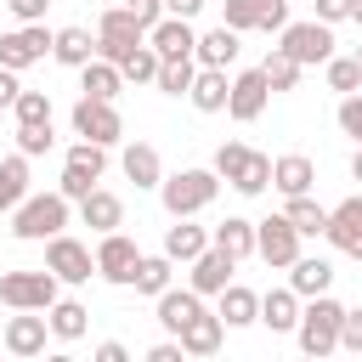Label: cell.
<instances>
[{
	"label": "cell",
	"instance_id": "1",
	"mask_svg": "<svg viewBox=\"0 0 362 362\" xmlns=\"http://www.w3.org/2000/svg\"><path fill=\"white\" fill-rule=\"evenodd\" d=\"M68 226V198L62 192H28L17 209H11V238L17 243H45Z\"/></svg>",
	"mask_w": 362,
	"mask_h": 362
},
{
	"label": "cell",
	"instance_id": "2",
	"mask_svg": "<svg viewBox=\"0 0 362 362\" xmlns=\"http://www.w3.org/2000/svg\"><path fill=\"white\" fill-rule=\"evenodd\" d=\"M215 192H221V175L215 170H175V175L158 181V198H164V215L170 221L175 215H204L215 204Z\"/></svg>",
	"mask_w": 362,
	"mask_h": 362
},
{
	"label": "cell",
	"instance_id": "3",
	"mask_svg": "<svg viewBox=\"0 0 362 362\" xmlns=\"http://www.w3.org/2000/svg\"><path fill=\"white\" fill-rule=\"evenodd\" d=\"M339 317H345V305H339V300L311 294V300L300 305V322H294L300 351H305V356H334V351H339Z\"/></svg>",
	"mask_w": 362,
	"mask_h": 362
},
{
	"label": "cell",
	"instance_id": "4",
	"mask_svg": "<svg viewBox=\"0 0 362 362\" xmlns=\"http://www.w3.org/2000/svg\"><path fill=\"white\" fill-rule=\"evenodd\" d=\"M102 170H107V147H96V141H74L68 147V158H62V181H57V192L68 198V204H79L96 181H102Z\"/></svg>",
	"mask_w": 362,
	"mask_h": 362
},
{
	"label": "cell",
	"instance_id": "5",
	"mask_svg": "<svg viewBox=\"0 0 362 362\" xmlns=\"http://www.w3.org/2000/svg\"><path fill=\"white\" fill-rule=\"evenodd\" d=\"M57 272H6L0 277V305H11V311H45L51 300H57Z\"/></svg>",
	"mask_w": 362,
	"mask_h": 362
},
{
	"label": "cell",
	"instance_id": "6",
	"mask_svg": "<svg viewBox=\"0 0 362 362\" xmlns=\"http://www.w3.org/2000/svg\"><path fill=\"white\" fill-rule=\"evenodd\" d=\"M283 51L300 62V68H317L334 57V23L311 17V23H283Z\"/></svg>",
	"mask_w": 362,
	"mask_h": 362
},
{
	"label": "cell",
	"instance_id": "7",
	"mask_svg": "<svg viewBox=\"0 0 362 362\" xmlns=\"http://www.w3.org/2000/svg\"><path fill=\"white\" fill-rule=\"evenodd\" d=\"M74 136H85V141H96V147H113V141H124V119H119L113 102L79 96V102H74Z\"/></svg>",
	"mask_w": 362,
	"mask_h": 362
},
{
	"label": "cell",
	"instance_id": "8",
	"mask_svg": "<svg viewBox=\"0 0 362 362\" xmlns=\"http://www.w3.org/2000/svg\"><path fill=\"white\" fill-rule=\"evenodd\" d=\"M255 255L272 266V272H288L294 255H300V232L288 226V215H266L255 221Z\"/></svg>",
	"mask_w": 362,
	"mask_h": 362
},
{
	"label": "cell",
	"instance_id": "9",
	"mask_svg": "<svg viewBox=\"0 0 362 362\" xmlns=\"http://www.w3.org/2000/svg\"><path fill=\"white\" fill-rule=\"evenodd\" d=\"M45 57H51V28H45V23H23V28L0 34V68H11V74L34 68V62H45Z\"/></svg>",
	"mask_w": 362,
	"mask_h": 362
},
{
	"label": "cell",
	"instance_id": "10",
	"mask_svg": "<svg viewBox=\"0 0 362 362\" xmlns=\"http://www.w3.org/2000/svg\"><path fill=\"white\" fill-rule=\"evenodd\" d=\"M45 272H57V283H90L96 255H90L79 238L57 232V238H45Z\"/></svg>",
	"mask_w": 362,
	"mask_h": 362
},
{
	"label": "cell",
	"instance_id": "11",
	"mask_svg": "<svg viewBox=\"0 0 362 362\" xmlns=\"http://www.w3.org/2000/svg\"><path fill=\"white\" fill-rule=\"evenodd\" d=\"M147 40V28L130 17V6H113V11H102V23H96V57H107V62H119L130 45H141Z\"/></svg>",
	"mask_w": 362,
	"mask_h": 362
},
{
	"label": "cell",
	"instance_id": "12",
	"mask_svg": "<svg viewBox=\"0 0 362 362\" xmlns=\"http://www.w3.org/2000/svg\"><path fill=\"white\" fill-rule=\"evenodd\" d=\"M136 260H141V249L113 226V232H102V243H96V277H107V283H119V288H130V277H136Z\"/></svg>",
	"mask_w": 362,
	"mask_h": 362
},
{
	"label": "cell",
	"instance_id": "13",
	"mask_svg": "<svg viewBox=\"0 0 362 362\" xmlns=\"http://www.w3.org/2000/svg\"><path fill=\"white\" fill-rule=\"evenodd\" d=\"M266 102H272V85H266L260 68H243V74L232 79V90H226V113H232L238 124H255V119L266 113Z\"/></svg>",
	"mask_w": 362,
	"mask_h": 362
},
{
	"label": "cell",
	"instance_id": "14",
	"mask_svg": "<svg viewBox=\"0 0 362 362\" xmlns=\"http://www.w3.org/2000/svg\"><path fill=\"white\" fill-rule=\"evenodd\" d=\"M322 238H328L339 255L362 260V192H351L345 204H334V209H328V226H322Z\"/></svg>",
	"mask_w": 362,
	"mask_h": 362
},
{
	"label": "cell",
	"instance_id": "15",
	"mask_svg": "<svg viewBox=\"0 0 362 362\" xmlns=\"http://www.w3.org/2000/svg\"><path fill=\"white\" fill-rule=\"evenodd\" d=\"M187 266H192V272H187V288H198V294H221V288L232 283V272H238V260H232L226 249H215V243H209L204 255H192Z\"/></svg>",
	"mask_w": 362,
	"mask_h": 362
},
{
	"label": "cell",
	"instance_id": "16",
	"mask_svg": "<svg viewBox=\"0 0 362 362\" xmlns=\"http://www.w3.org/2000/svg\"><path fill=\"white\" fill-rule=\"evenodd\" d=\"M147 45L170 62V57H192V45H198V34H192V17H158L153 28H147Z\"/></svg>",
	"mask_w": 362,
	"mask_h": 362
},
{
	"label": "cell",
	"instance_id": "17",
	"mask_svg": "<svg viewBox=\"0 0 362 362\" xmlns=\"http://www.w3.org/2000/svg\"><path fill=\"white\" fill-rule=\"evenodd\" d=\"M153 311H158V328H164V334H181V322H192V317L204 311V294L170 283L164 294H153Z\"/></svg>",
	"mask_w": 362,
	"mask_h": 362
},
{
	"label": "cell",
	"instance_id": "18",
	"mask_svg": "<svg viewBox=\"0 0 362 362\" xmlns=\"http://www.w3.org/2000/svg\"><path fill=\"white\" fill-rule=\"evenodd\" d=\"M79 221L102 238V232L124 226V198H119V192H107V187H90V192L79 198Z\"/></svg>",
	"mask_w": 362,
	"mask_h": 362
},
{
	"label": "cell",
	"instance_id": "19",
	"mask_svg": "<svg viewBox=\"0 0 362 362\" xmlns=\"http://www.w3.org/2000/svg\"><path fill=\"white\" fill-rule=\"evenodd\" d=\"M45 339H51V322H45V317H34V311L11 317V322H6V334H0V345H6L11 356H40V351H45Z\"/></svg>",
	"mask_w": 362,
	"mask_h": 362
},
{
	"label": "cell",
	"instance_id": "20",
	"mask_svg": "<svg viewBox=\"0 0 362 362\" xmlns=\"http://www.w3.org/2000/svg\"><path fill=\"white\" fill-rule=\"evenodd\" d=\"M226 90H232L226 68H198L192 85H187V102H192L198 113H226Z\"/></svg>",
	"mask_w": 362,
	"mask_h": 362
},
{
	"label": "cell",
	"instance_id": "21",
	"mask_svg": "<svg viewBox=\"0 0 362 362\" xmlns=\"http://www.w3.org/2000/svg\"><path fill=\"white\" fill-rule=\"evenodd\" d=\"M221 334H226V322H221L215 311H198L192 322H181V334H175V339H181V351H187V356H215V351H221Z\"/></svg>",
	"mask_w": 362,
	"mask_h": 362
},
{
	"label": "cell",
	"instance_id": "22",
	"mask_svg": "<svg viewBox=\"0 0 362 362\" xmlns=\"http://www.w3.org/2000/svg\"><path fill=\"white\" fill-rule=\"evenodd\" d=\"M311 181H317V164H311L305 153H283V158H272V187H277L283 198L311 192Z\"/></svg>",
	"mask_w": 362,
	"mask_h": 362
},
{
	"label": "cell",
	"instance_id": "23",
	"mask_svg": "<svg viewBox=\"0 0 362 362\" xmlns=\"http://www.w3.org/2000/svg\"><path fill=\"white\" fill-rule=\"evenodd\" d=\"M328 283H334V266H328L322 255H294V266H288V288H294L300 300L328 294Z\"/></svg>",
	"mask_w": 362,
	"mask_h": 362
},
{
	"label": "cell",
	"instance_id": "24",
	"mask_svg": "<svg viewBox=\"0 0 362 362\" xmlns=\"http://www.w3.org/2000/svg\"><path fill=\"white\" fill-rule=\"evenodd\" d=\"M45 322H51V339H62V345H74V339H85V328H90V311L79 305V300H51L45 305Z\"/></svg>",
	"mask_w": 362,
	"mask_h": 362
},
{
	"label": "cell",
	"instance_id": "25",
	"mask_svg": "<svg viewBox=\"0 0 362 362\" xmlns=\"http://www.w3.org/2000/svg\"><path fill=\"white\" fill-rule=\"evenodd\" d=\"M119 164H124V175H130V181H136L141 192L164 181V158H158V147H153V141H130Z\"/></svg>",
	"mask_w": 362,
	"mask_h": 362
},
{
	"label": "cell",
	"instance_id": "26",
	"mask_svg": "<svg viewBox=\"0 0 362 362\" xmlns=\"http://www.w3.org/2000/svg\"><path fill=\"white\" fill-rule=\"evenodd\" d=\"M226 328H249V322H260V294L255 288H243V283H226L221 288V311H215Z\"/></svg>",
	"mask_w": 362,
	"mask_h": 362
},
{
	"label": "cell",
	"instance_id": "27",
	"mask_svg": "<svg viewBox=\"0 0 362 362\" xmlns=\"http://www.w3.org/2000/svg\"><path fill=\"white\" fill-rule=\"evenodd\" d=\"M260 322H266L272 334H294V322H300V294H294V288H266V294H260Z\"/></svg>",
	"mask_w": 362,
	"mask_h": 362
},
{
	"label": "cell",
	"instance_id": "28",
	"mask_svg": "<svg viewBox=\"0 0 362 362\" xmlns=\"http://www.w3.org/2000/svg\"><path fill=\"white\" fill-rule=\"evenodd\" d=\"M51 57H57L62 68H85V62L96 57V34H90V28H57V34H51Z\"/></svg>",
	"mask_w": 362,
	"mask_h": 362
},
{
	"label": "cell",
	"instance_id": "29",
	"mask_svg": "<svg viewBox=\"0 0 362 362\" xmlns=\"http://www.w3.org/2000/svg\"><path fill=\"white\" fill-rule=\"evenodd\" d=\"M192 57H198V68H226V62H238V28H209V34H198V45H192Z\"/></svg>",
	"mask_w": 362,
	"mask_h": 362
},
{
	"label": "cell",
	"instance_id": "30",
	"mask_svg": "<svg viewBox=\"0 0 362 362\" xmlns=\"http://www.w3.org/2000/svg\"><path fill=\"white\" fill-rule=\"evenodd\" d=\"M204 249H209V232H204V226H192V215H175V226L164 232V255L187 266V260H192V255H204Z\"/></svg>",
	"mask_w": 362,
	"mask_h": 362
},
{
	"label": "cell",
	"instance_id": "31",
	"mask_svg": "<svg viewBox=\"0 0 362 362\" xmlns=\"http://www.w3.org/2000/svg\"><path fill=\"white\" fill-rule=\"evenodd\" d=\"M79 85H85V96H102V102H113V96L124 90V74H119V62H107V57H90V62L79 68Z\"/></svg>",
	"mask_w": 362,
	"mask_h": 362
},
{
	"label": "cell",
	"instance_id": "32",
	"mask_svg": "<svg viewBox=\"0 0 362 362\" xmlns=\"http://www.w3.org/2000/svg\"><path fill=\"white\" fill-rule=\"evenodd\" d=\"M209 243H215V249H226L232 260H249V255H255V221H243V215H226V221L209 232Z\"/></svg>",
	"mask_w": 362,
	"mask_h": 362
},
{
	"label": "cell",
	"instance_id": "33",
	"mask_svg": "<svg viewBox=\"0 0 362 362\" xmlns=\"http://www.w3.org/2000/svg\"><path fill=\"white\" fill-rule=\"evenodd\" d=\"M283 215H288V226H294L300 238H322V226H328V209H322L311 192H294V198L283 204Z\"/></svg>",
	"mask_w": 362,
	"mask_h": 362
},
{
	"label": "cell",
	"instance_id": "34",
	"mask_svg": "<svg viewBox=\"0 0 362 362\" xmlns=\"http://www.w3.org/2000/svg\"><path fill=\"white\" fill-rule=\"evenodd\" d=\"M23 198H28V158L11 153V158H0V215H11Z\"/></svg>",
	"mask_w": 362,
	"mask_h": 362
},
{
	"label": "cell",
	"instance_id": "35",
	"mask_svg": "<svg viewBox=\"0 0 362 362\" xmlns=\"http://www.w3.org/2000/svg\"><path fill=\"white\" fill-rule=\"evenodd\" d=\"M170 277H175V260H170V255H141L130 283H136V294H164Z\"/></svg>",
	"mask_w": 362,
	"mask_h": 362
},
{
	"label": "cell",
	"instance_id": "36",
	"mask_svg": "<svg viewBox=\"0 0 362 362\" xmlns=\"http://www.w3.org/2000/svg\"><path fill=\"white\" fill-rule=\"evenodd\" d=\"M158 62H164V57L141 40V45H130V51L119 57V74H124L130 85H153V79H158Z\"/></svg>",
	"mask_w": 362,
	"mask_h": 362
},
{
	"label": "cell",
	"instance_id": "37",
	"mask_svg": "<svg viewBox=\"0 0 362 362\" xmlns=\"http://www.w3.org/2000/svg\"><path fill=\"white\" fill-rule=\"evenodd\" d=\"M192 74H198V57H170V62H158V90L164 96H187V85H192Z\"/></svg>",
	"mask_w": 362,
	"mask_h": 362
},
{
	"label": "cell",
	"instance_id": "38",
	"mask_svg": "<svg viewBox=\"0 0 362 362\" xmlns=\"http://www.w3.org/2000/svg\"><path fill=\"white\" fill-rule=\"evenodd\" d=\"M260 74H266V85H272V90H294V85H300V62H294L283 45H272V51H266Z\"/></svg>",
	"mask_w": 362,
	"mask_h": 362
},
{
	"label": "cell",
	"instance_id": "39",
	"mask_svg": "<svg viewBox=\"0 0 362 362\" xmlns=\"http://www.w3.org/2000/svg\"><path fill=\"white\" fill-rule=\"evenodd\" d=\"M266 6H272V0H226L221 23H226V28H238V34H249V28H260V23H266Z\"/></svg>",
	"mask_w": 362,
	"mask_h": 362
},
{
	"label": "cell",
	"instance_id": "40",
	"mask_svg": "<svg viewBox=\"0 0 362 362\" xmlns=\"http://www.w3.org/2000/svg\"><path fill=\"white\" fill-rule=\"evenodd\" d=\"M232 187H238L243 198H255V192H266V187H272V158H266V153H249V164L238 170V181H232Z\"/></svg>",
	"mask_w": 362,
	"mask_h": 362
},
{
	"label": "cell",
	"instance_id": "41",
	"mask_svg": "<svg viewBox=\"0 0 362 362\" xmlns=\"http://www.w3.org/2000/svg\"><path fill=\"white\" fill-rule=\"evenodd\" d=\"M322 68H328V90H339V96L362 90V62L356 57H328Z\"/></svg>",
	"mask_w": 362,
	"mask_h": 362
},
{
	"label": "cell",
	"instance_id": "42",
	"mask_svg": "<svg viewBox=\"0 0 362 362\" xmlns=\"http://www.w3.org/2000/svg\"><path fill=\"white\" fill-rule=\"evenodd\" d=\"M11 113H17V124H45L51 119V90H17Z\"/></svg>",
	"mask_w": 362,
	"mask_h": 362
},
{
	"label": "cell",
	"instance_id": "43",
	"mask_svg": "<svg viewBox=\"0 0 362 362\" xmlns=\"http://www.w3.org/2000/svg\"><path fill=\"white\" fill-rule=\"evenodd\" d=\"M51 147H57L51 119H45V124H17V153H23V158H40V153H51Z\"/></svg>",
	"mask_w": 362,
	"mask_h": 362
},
{
	"label": "cell",
	"instance_id": "44",
	"mask_svg": "<svg viewBox=\"0 0 362 362\" xmlns=\"http://www.w3.org/2000/svg\"><path fill=\"white\" fill-rule=\"evenodd\" d=\"M243 164H249V147H243V141H221V147H215V164H209V170H215L221 181H238V170H243Z\"/></svg>",
	"mask_w": 362,
	"mask_h": 362
},
{
	"label": "cell",
	"instance_id": "45",
	"mask_svg": "<svg viewBox=\"0 0 362 362\" xmlns=\"http://www.w3.org/2000/svg\"><path fill=\"white\" fill-rule=\"evenodd\" d=\"M339 130L351 136V141H362V90H351V96H339Z\"/></svg>",
	"mask_w": 362,
	"mask_h": 362
},
{
	"label": "cell",
	"instance_id": "46",
	"mask_svg": "<svg viewBox=\"0 0 362 362\" xmlns=\"http://www.w3.org/2000/svg\"><path fill=\"white\" fill-rule=\"evenodd\" d=\"M339 351H356L362 356V305L339 317Z\"/></svg>",
	"mask_w": 362,
	"mask_h": 362
},
{
	"label": "cell",
	"instance_id": "47",
	"mask_svg": "<svg viewBox=\"0 0 362 362\" xmlns=\"http://www.w3.org/2000/svg\"><path fill=\"white\" fill-rule=\"evenodd\" d=\"M130 17H136L141 28H153V23L164 17V0H130Z\"/></svg>",
	"mask_w": 362,
	"mask_h": 362
},
{
	"label": "cell",
	"instance_id": "48",
	"mask_svg": "<svg viewBox=\"0 0 362 362\" xmlns=\"http://www.w3.org/2000/svg\"><path fill=\"white\" fill-rule=\"evenodd\" d=\"M6 6H11V17H17V23H40L51 0H6Z\"/></svg>",
	"mask_w": 362,
	"mask_h": 362
},
{
	"label": "cell",
	"instance_id": "49",
	"mask_svg": "<svg viewBox=\"0 0 362 362\" xmlns=\"http://www.w3.org/2000/svg\"><path fill=\"white\" fill-rule=\"evenodd\" d=\"M187 351H181V339H158L153 351H147V362H181Z\"/></svg>",
	"mask_w": 362,
	"mask_h": 362
},
{
	"label": "cell",
	"instance_id": "50",
	"mask_svg": "<svg viewBox=\"0 0 362 362\" xmlns=\"http://www.w3.org/2000/svg\"><path fill=\"white\" fill-rule=\"evenodd\" d=\"M283 23H288V0H272V6H266V23H260V28H266V34H283Z\"/></svg>",
	"mask_w": 362,
	"mask_h": 362
},
{
	"label": "cell",
	"instance_id": "51",
	"mask_svg": "<svg viewBox=\"0 0 362 362\" xmlns=\"http://www.w3.org/2000/svg\"><path fill=\"white\" fill-rule=\"evenodd\" d=\"M317 17L322 23H345L351 17V0H317Z\"/></svg>",
	"mask_w": 362,
	"mask_h": 362
},
{
	"label": "cell",
	"instance_id": "52",
	"mask_svg": "<svg viewBox=\"0 0 362 362\" xmlns=\"http://www.w3.org/2000/svg\"><path fill=\"white\" fill-rule=\"evenodd\" d=\"M17 90H23V85H17V74H11V68H0V107H11V102H17Z\"/></svg>",
	"mask_w": 362,
	"mask_h": 362
},
{
	"label": "cell",
	"instance_id": "53",
	"mask_svg": "<svg viewBox=\"0 0 362 362\" xmlns=\"http://www.w3.org/2000/svg\"><path fill=\"white\" fill-rule=\"evenodd\" d=\"M124 356H130V351H124L119 339H102V345H96V362H124Z\"/></svg>",
	"mask_w": 362,
	"mask_h": 362
},
{
	"label": "cell",
	"instance_id": "54",
	"mask_svg": "<svg viewBox=\"0 0 362 362\" xmlns=\"http://www.w3.org/2000/svg\"><path fill=\"white\" fill-rule=\"evenodd\" d=\"M164 11H170V17H198L204 0H164Z\"/></svg>",
	"mask_w": 362,
	"mask_h": 362
},
{
	"label": "cell",
	"instance_id": "55",
	"mask_svg": "<svg viewBox=\"0 0 362 362\" xmlns=\"http://www.w3.org/2000/svg\"><path fill=\"white\" fill-rule=\"evenodd\" d=\"M351 175L362 181V141H356V153H351Z\"/></svg>",
	"mask_w": 362,
	"mask_h": 362
},
{
	"label": "cell",
	"instance_id": "56",
	"mask_svg": "<svg viewBox=\"0 0 362 362\" xmlns=\"http://www.w3.org/2000/svg\"><path fill=\"white\" fill-rule=\"evenodd\" d=\"M351 23H362V0H351Z\"/></svg>",
	"mask_w": 362,
	"mask_h": 362
},
{
	"label": "cell",
	"instance_id": "57",
	"mask_svg": "<svg viewBox=\"0 0 362 362\" xmlns=\"http://www.w3.org/2000/svg\"><path fill=\"white\" fill-rule=\"evenodd\" d=\"M356 62H362V45H356Z\"/></svg>",
	"mask_w": 362,
	"mask_h": 362
}]
</instances>
